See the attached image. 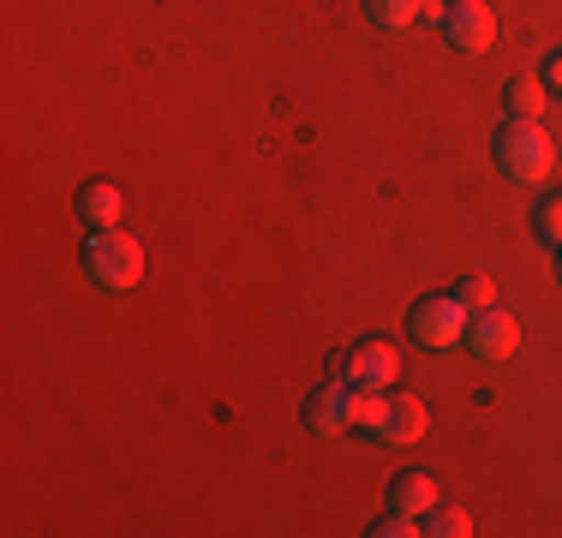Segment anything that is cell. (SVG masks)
<instances>
[{
    "label": "cell",
    "mask_w": 562,
    "mask_h": 538,
    "mask_svg": "<svg viewBox=\"0 0 562 538\" xmlns=\"http://www.w3.org/2000/svg\"><path fill=\"white\" fill-rule=\"evenodd\" d=\"M491 156H497V173L515 186H544L551 180V132L539 126V120H503L497 144H491Z\"/></svg>",
    "instance_id": "obj_1"
},
{
    "label": "cell",
    "mask_w": 562,
    "mask_h": 538,
    "mask_svg": "<svg viewBox=\"0 0 562 538\" xmlns=\"http://www.w3.org/2000/svg\"><path fill=\"white\" fill-rule=\"evenodd\" d=\"M85 269L102 293H132L144 281V239H132L126 227H97V239L85 246Z\"/></svg>",
    "instance_id": "obj_2"
},
{
    "label": "cell",
    "mask_w": 562,
    "mask_h": 538,
    "mask_svg": "<svg viewBox=\"0 0 562 538\" xmlns=\"http://www.w3.org/2000/svg\"><path fill=\"white\" fill-rule=\"evenodd\" d=\"M467 305L454 300V293H431V300H419L407 312V335L419 347H431V354H449V347H461L467 341Z\"/></svg>",
    "instance_id": "obj_3"
},
{
    "label": "cell",
    "mask_w": 562,
    "mask_h": 538,
    "mask_svg": "<svg viewBox=\"0 0 562 538\" xmlns=\"http://www.w3.org/2000/svg\"><path fill=\"white\" fill-rule=\"evenodd\" d=\"M336 377L353 389H378V395H390V389L401 383V354L390 341H359L347 347V354L336 359Z\"/></svg>",
    "instance_id": "obj_4"
},
{
    "label": "cell",
    "mask_w": 562,
    "mask_h": 538,
    "mask_svg": "<svg viewBox=\"0 0 562 538\" xmlns=\"http://www.w3.org/2000/svg\"><path fill=\"white\" fill-rule=\"evenodd\" d=\"M353 419H359V389L353 383H317L312 395H305V425L317 430V437H353Z\"/></svg>",
    "instance_id": "obj_5"
},
{
    "label": "cell",
    "mask_w": 562,
    "mask_h": 538,
    "mask_svg": "<svg viewBox=\"0 0 562 538\" xmlns=\"http://www.w3.org/2000/svg\"><path fill=\"white\" fill-rule=\"evenodd\" d=\"M520 347V323L497 312V305H485V312L467 317V354L485 359V366H497V359H508Z\"/></svg>",
    "instance_id": "obj_6"
},
{
    "label": "cell",
    "mask_w": 562,
    "mask_h": 538,
    "mask_svg": "<svg viewBox=\"0 0 562 538\" xmlns=\"http://www.w3.org/2000/svg\"><path fill=\"white\" fill-rule=\"evenodd\" d=\"M443 36H449V48H461V54H485L497 43V12H491L485 0H454L443 12Z\"/></svg>",
    "instance_id": "obj_7"
},
{
    "label": "cell",
    "mask_w": 562,
    "mask_h": 538,
    "mask_svg": "<svg viewBox=\"0 0 562 538\" xmlns=\"http://www.w3.org/2000/svg\"><path fill=\"white\" fill-rule=\"evenodd\" d=\"M425 430H431V407H425L419 395H407V389H390V413H383L378 442H390V449H413Z\"/></svg>",
    "instance_id": "obj_8"
},
{
    "label": "cell",
    "mask_w": 562,
    "mask_h": 538,
    "mask_svg": "<svg viewBox=\"0 0 562 538\" xmlns=\"http://www.w3.org/2000/svg\"><path fill=\"white\" fill-rule=\"evenodd\" d=\"M120 210H126V192H120L114 180H90L85 192H78V222L85 227H114Z\"/></svg>",
    "instance_id": "obj_9"
},
{
    "label": "cell",
    "mask_w": 562,
    "mask_h": 538,
    "mask_svg": "<svg viewBox=\"0 0 562 538\" xmlns=\"http://www.w3.org/2000/svg\"><path fill=\"white\" fill-rule=\"evenodd\" d=\"M390 508H407V515H431L437 508V479L431 473H401L395 484H390Z\"/></svg>",
    "instance_id": "obj_10"
},
{
    "label": "cell",
    "mask_w": 562,
    "mask_h": 538,
    "mask_svg": "<svg viewBox=\"0 0 562 538\" xmlns=\"http://www.w3.org/2000/svg\"><path fill=\"white\" fill-rule=\"evenodd\" d=\"M544 102H551V90H544V78H508L503 85V108L508 120H539Z\"/></svg>",
    "instance_id": "obj_11"
},
{
    "label": "cell",
    "mask_w": 562,
    "mask_h": 538,
    "mask_svg": "<svg viewBox=\"0 0 562 538\" xmlns=\"http://www.w3.org/2000/svg\"><path fill=\"white\" fill-rule=\"evenodd\" d=\"M366 7V19L378 24V31H407V24H419V0H359Z\"/></svg>",
    "instance_id": "obj_12"
},
{
    "label": "cell",
    "mask_w": 562,
    "mask_h": 538,
    "mask_svg": "<svg viewBox=\"0 0 562 538\" xmlns=\"http://www.w3.org/2000/svg\"><path fill=\"white\" fill-rule=\"evenodd\" d=\"M532 234L562 251V192H544L539 204H532Z\"/></svg>",
    "instance_id": "obj_13"
},
{
    "label": "cell",
    "mask_w": 562,
    "mask_h": 538,
    "mask_svg": "<svg viewBox=\"0 0 562 538\" xmlns=\"http://www.w3.org/2000/svg\"><path fill=\"white\" fill-rule=\"evenodd\" d=\"M425 533H431V538H473V520H467V508H443V503H437L431 515H425Z\"/></svg>",
    "instance_id": "obj_14"
},
{
    "label": "cell",
    "mask_w": 562,
    "mask_h": 538,
    "mask_svg": "<svg viewBox=\"0 0 562 538\" xmlns=\"http://www.w3.org/2000/svg\"><path fill=\"white\" fill-rule=\"evenodd\" d=\"M454 300H461L467 312H485V305H497V281L491 276H461L454 281Z\"/></svg>",
    "instance_id": "obj_15"
},
{
    "label": "cell",
    "mask_w": 562,
    "mask_h": 538,
    "mask_svg": "<svg viewBox=\"0 0 562 538\" xmlns=\"http://www.w3.org/2000/svg\"><path fill=\"white\" fill-rule=\"evenodd\" d=\"M371 533H378V538H413V533H425V520L407 515V508H390V515L371 520Z\"/></svg>",
    "instance_id": "obj_16"
},
{
    "label": "cell",
    "mask_w": 562,
    "mask_h": 538,
    "mask_svg": "<svg viewBox=\"0 0 562 538\" xmlns=\"http://www.w3.org/2000/svg\"><path fill=\"white\" fill-rule=\"evenodd\" d=\"M544 90H557V97H562V54H551V66H544Z\"/></svg>",
    "instance_id": "obj_17"
},
{
    "label": "cell",
    "mask_w": 562,
    "mask_h": 538,
    "mask_svg": "<svg viewBox=\"0 0 562 538\" xmlns=\"http://www.w3.org/2000/svg\"><path fill=\"white\" fill-rule=\"evenodd\" d=\"M449 7H454V0H419V19H437V24H443Z\"/></svg>",
    "instance_id": "obj_18"
},
{
    "label": "cell",
    "mask_w": 562,
    "mask_h": 538,
    "mask_svg": "<svg viewBox=\"0 0 562 538\" xmlns=\"http://www.w3.org/2000/svg\"><path fill=\"white\" fill-rule=\"evenodd\" d=\"M557 276H562V251H557Z\"/></svg>",
    "instance_id": "obj_19"
}]
</instances>
